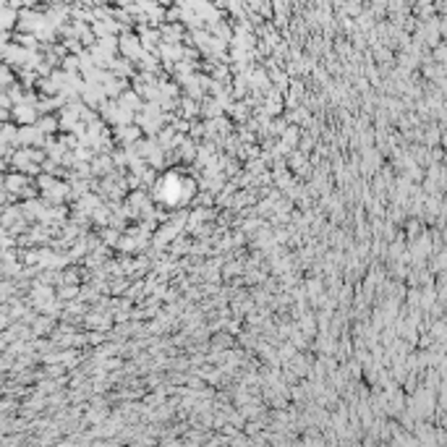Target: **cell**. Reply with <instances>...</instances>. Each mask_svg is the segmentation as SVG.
<instances>
[{
    "label": "cell",
    "mask_w": 447,
    "mask_h": 447,
    "mask_svg": "<svg viewBox=\"0 0 447 447\" xmlns=\"http://www.w3.org/2000/svg\"><path fill=\"white\" fill-rule=\"evenodd\" d=\"M154 196H157V202H162L170 210L186 207V204L194 199V178H191V173H178V170H168V173H162L157 178Z\"/></svg>",
    "instance_id": "6da1fadb"
}]
</instances>
